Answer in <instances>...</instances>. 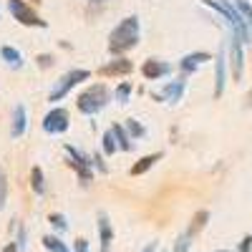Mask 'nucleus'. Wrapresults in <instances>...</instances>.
<instances>
[{"mask_svg":"<svg viewBox=\"0 0 252 252\" xmlns=\"http://www.w3.org/2000/svg\"><path fill=\"white\" fill-rule=\"evenodd\" d=\"M139 38H141V20H139V15H126L109 33V53L111 56H124V53L134 51L139 46Z\"/></svg>","mask_w":252,"mask_h":252,"instance_id":"obj_1","label":"nucleus"},{"mask_svg":"<svg viewBox=\"0 0 252 252\" xmlns=\"http://www.w3.org/2000/svg\"><path fill=\"white\" fill-rule=\"evenodd\" d=\"M202 5H207V8H212L224 23H227V28H229V33H232L242 46H247L250 40H252V33H250V26H247V20L240 15V10L235 8V3L232 0H202Z\"/></svg>","mask_w":252,"mask_h":252,"instance_id":"obj_2","label":"nucleus"},{"mask_svg":"<svg viewBox=\"0 0 252 252\" xmlns=\"http://www.w3.org/2000/svg\"><path fill=\"white\" fill-rule=\"evenodd\" d=\"M111 98H114V94L106 89V83H91V86H86L76 96V109L86 116H96L98 111L109 106Z\"/></svg>","mask_w":252,"mask_h":252,"instance_id":"obj_3","label":"nucleus"},{"mask_svg":"<svg viewBox=\"0 0 252 252\" xmlns=\"http://www.w3.org/2000/svg\"><path fill=\"white\" fill-rule=\"evenodd\" d=\"M91 78V71L89 68H71V71H66L58 81H56V86L51 89V94H48V101L56 106V101H63L66 98L78 83H83V81H89Z\"/></svg>","mask_w":252,"mask_h":252,"instance_id":"obj_4","label":"nucleus"},{"mask_svg":"<svg viewBox=\"0 0 252 252\" xmlns=\"http://www.w3.org/2000/svg\"><path fill=\"white\" fill-rule=\"evenodd\" d=\"M66 157H68V166L78 174V182L81 187H89L94 182V164H91V157H86L81 149H76L73 144H66Z\"/></svg>","mask_w":252,"mask_h":252,"instance_id":"obj_5","label":"nucleus"},{"mask_svg":"<svg viewBox=\"0 0 252 252\" xmlns=\"http://www.w3.org/2000/svg\"><path fill=\"white\" fill-rule=\"evenodd\" d=\"M8 10H10V15L18 20L20 26H28V28H48V23L38 15V10L28 3V0H8Z\"/></svg>","mask_w":252,"mask_h":252,"instance_id":"obj_6","label":"nucleus"},{"mask_svg":"<svg viewBox=\"0 0 252 252\" xmlns=\"http://www.w3.org/2000/svg\"><path fill=\"white\" fill-rule=\"evenodd\" d=\"M227 63H229V73L235 81H242L245 73V46L229 33L227 35Z\"/></svg>","mask_w":252,"mask_h":252,"instance_id":"obj_7","label":"nucleus"},{"mask_svg":"<svg viewBox=\"0 0 252 252\" xmlns=\"http://www.w3.org/2000/svg\"><path fill=\"white\" fill-rule=\"evenodd\" d=\"M68 126H71V114L68 109H63V106H53L46 116H43V131L46 134H66L68 131Z\"/></svg>","mask_w":252,"mask_h":252,"instance_id":"obj_8","label":"nucleus"},{"mask_svg":"<svg viewBox=\"0 0 252 252\" xmlns=\"http://www.w3.org/2000/svg\"><path fill=\"white\" fill-rule=\"evenodd\" d=\"M227 71H229V63H227V43H222L220 51H217V56H215V98H222V94H224Z\"/></svg>","mask_w":252,"mask_h":252,"instance_id":"obj_9","label":"nucleus"},{"mask_svg":"<svg viewBox=\"0 0 252 252\" xmlns=\"http://www.w3.org/2000/svg\"><path fill=\"white\" fill-rule=\"evenodd\" d=\"M184 91H187V78L179 76V78H174V81H166L164 89H161L159 94H154V98H157V101H166V103H179L182 96H184Z\"/></svg>","mask_w":252,"mask_h":252,"instance_id":"obj_10","label":"nucleus"},{"mask_svg":"<svg viewBox=\"0 0 252 252\" xmlns=\"http://www.w3.org/2000/svg\"><path fill=\"white\" fill-rule=\"evenodd\" d=\"M174 66L172 63H166V61H159V58H149V61H144V66H141V76L146 81H159V78H166V76H172Z\"/></svg>","mask_w":252,"mask_h":252,"instance_id":"obj_11","label":"nucleus"},{"mask_svg":"<svg viewBox=\"0 0 252 252\" xmlns=\"http://www.w3.org/2000/svg\"><path fill=\"white\" fill-rule=\"evenodd\" d=\"M207 61H212V53H207V51H192V53H187V56L177 63V68H179V73L187 78L189 73H194L197 68H202Z\"/></svg>","mask_w":252,"mask_h":252,"instance_id":"obj_12","label":"nucleus"},{"mask_svg":"<svg viewBox=\"0 0 252 252\" xmlns=\"http://www.w3.org/2000/svg\"><path fill=\"white\" fill-rule=\"evenodd\" d=\"M134 71V63L124 56H114V61H109L106 66H101L98 73L106 76V78H119V76H129Z\"/></svg>","mask_w":252,"mask_h":252,"instance_id":"obj_13","label":"nucleus"},{"mask_svg":"<svg viewBox=\"0 0 252 252\" xmlns=\"http://www.w3.org/2000/svg\"><path fill=\"white\" fill-rule=\"evenodd\" d=\"M98 245H101V252H111V242H114V229H111V222H109V215L106 212H98Z\"/></svg>","mask_w":252,"mask_h":252,"instance_id":"obj_14","label":"nucleus"},{"mask_svg":"<svg viewBox=\"0 0 252 252\" xmlns=\"http://www.w3.org/2000/svg\"><path fill=\"white\" fill-rule=\"evenodd\" d=\"M28 131V111L23 103H18V106L13 109V121H10V136L13 139H20Z\"/></svg>","mask_w":252,"mask_h":252,"instance_id":"obj_15","label":"nucleus"},{"mask_svg":"<svg viewBox=\"0 0 252 252\" xmlns=\"http://www.w3.org/2000/svg\"><path fill=\"white\" fill-rule=\"evenodd\" d=\"M164 159V154L161 152H154V154H144L136 164H131V169H129V174L131 177H141V174H146V172H149L152 169V166L157 164V161H161Z\"/></svg>","mask_w":252,"mask_h":252,"instance_id":"obj_16","label":"nucleus"},{"mask_svg":"<svg viewBox=\"0 0 252 252\" xmlns=\"http://www.w3.org/2000/svg\"><path fill=\"white\" fill-rule=\"evenodd\" d=\"M111 134H114L116 146H119L121 152H134L136 141L129 136V131H126V126H124V124H114V126H111Z\"/></svg>","mask_w":252,"mask_h":252,"instance_id":"obj_17","label":"nucleus"},{"mask_svg":"<svg viewBox=\"0 0 252 252\" xmlns=\"http://www.w3.org/2000/svg\"><path fill=\"white\" fill-rule=\"evenodd\" d=\"M0 58H3L10 68H23V53L13 46H3L0 48Z\"/></svg>","mask_w":252,"mask_h":252,"instance_id":"obj_18","label":"nucleus"},{"mask_svg":"<svg viewBox=\"0 0 252 252\" xmlns=\"http://www.w3.org/2000/svg\"><path fill=\"white\" fill-rule=\"evenodd\" d=\"M31 189L35 192V197H43L46 194V177L40 166H33L31 169Z\"/></svg>","mask_w":252,"mask_h":252,"instance_id":"obj_19","label":"nucleus"},{"mask_svg":"<svg viewBox=\"0 0 252 252\" xmlns=\"http://www.w3.org/2000/svg\"><path fill=\"white\" fill-rule=\"evenodd\" d=\"M207 222H209V212H207V209H199V212L192 217V222H189V227H187V235H199L202 232V229L207 227Z\"/></svg>","mask_w":252,"mask_h":252,"instance_id":"obj_20","label":"nucleus"},{"mask_svg":"<svg viewBox=\"0 0 252 252\" xmlns=\"http://www.w3.org/2000/svg\"><path fill=\"white\" fill-rule=\"evenodd\" d=\"M43 247H46L48 252H71V250L66 247V242H63L58 235H46V237H43Z\"/></svg>","mask_w":252,"mask_h":252,"instance_id":"obj_21","label":"nucleus"},{"mask_svg":"<svg viewBox=\"0 0 252 252\" xmlns=\"http://www.w3.org/2000/svg\"><path fill=\"white\" fill-rule=\"evenodd\" d=\"M126 131H129V136L134 139V141H139V139H144L146 136V129H144V124L141 121H136V119H126Z\"/></svg>","mask_w":252,"mask_h":252,"instance_id":"obj_22","label":"nucleus"},{"mask_svg":"<svg viewBox=\"0 0 252 252\" xmlns=\"http://www.w3.org/2000/svg\"><path fill=\"white\" fill-rule=\"evenodd\" d=\"M131 94H134V86H131L129 81H124V83H119V86H116V91H114V98H116L119 103H129Z\"/></svg>","mask_w":252,"mask_h":252,"instance_id":"obj_23","label":"nucleus"},{"mask_svg":"<svg viewBox=\"0 0 252 252\" xmlns=\"http://www.w3.org/2000/svg\"><path fill=\"white\" fill-rule=\"evenodd\" d=\"M101 149H103V154H106V157H114V154H116V149H119V146H116V139H114L111 129H109L106 134L101 136Z\"/></svg>","mask_w":252,"mask_h":252,"instance_id":"obj_24","label":"nucleus"},{"mask_svg":"<svg viewBox=\"0 0 252 252\" xmlns=\"http://www.w3.org/2000/svg\"><path fill=\"white\" fill-rule=\"evenodd\" d=\"M48 222H51V227L56 229L58 235H63V232H66V229H68V220L63 217L61 212H51V215H48Z\"/></svg>","mask_w":252,"mask_h":252,"instance_id":"obj_25","label":"nucleus"},{"mask_svg":"<svg viewBox=\"0 0 252 252\" xmlns=\"http://www.w3.org/2000/svg\"><path fill=\"white\" fill-rule=\"evenodd\" d=\"M8 192H10L8 174H5L3 166H0V209H5V204H8Z\"/></svg>","mask_w":252,"mask_h":252,"instance_id":"obj_26","label":"nucleus"},{"mask_svg":"<svg viewBox=\"0 0 252 252\" xmlns=\"http://www.w3.org/2000/svg\"><path fill=\"white\" fill-rule=\"evenodd\" d=\"M235 8L240 10V15L247 20V26H250V33H252V5H250V0H232Z\"/></svg>","mask_w":252,"mask_h":252,"instance_id":"obj_27","label":"nucleus"},{"mask_svg":"<svg viewBox=\"0 0 252 252\" xmlns=\"http://www.w3.org/2000/svg\"><path fill=\"white\" fill-rule=\"evenodd\" d=\"M189 245H192V235L182 232V235L177 237V242H174V250H172V252H187V250H189Z\"/></svg>","mask_w":252,"mask_h":252,"instance_id":"obj_28","label":"nucleus"},{"mask_svg":"<svg viewBox=\"0 0 252 252\" xmlns=\"http://www.w3.org/2000/svg\"><path fill=\"white\" fill-rule=\"evenodd\" d=\"M35 63H38V68H51L53 63H56V56L53 53H40V56H35Z\"/></svg>","mask_w":252,"mask_h":252,"instance_id":"obj_29","label":"nucleus"},{"mask_svg":"<svg viewBox=\"0 0 252 252\" xmlns=\"http://www.w3.org/2000/svg\"><path fill=\"white\" fill-rule=\"evenodd\" d=\"M91 164L96 166V172H98V174H106V172H109V166H106V161H103L101 154H94V157H91Z\"/></svg>","mask_w":252,"mask_h":252,"instance_id":"obj_30","label":"nucleus"},{"mask_svg":"<svg viewBox=\"0 0 252 252\" xmlns=\"http://www.w3.org/2000/svg\"><path fill=\"white\" fill-rule=\"evenodd\" d=\"M18 250H26V245H28V235H26V227L23 224H18Z\"/></svg>","mask_w":252,"mask_h":252,"instance_id":"obj_31","label":"nucleus"},{"mask_svg":"<svg viewBox=\"0 0 252 252\" xmlns=\"http://www.w3.org/2000/svg\"><path fill=\"white\" fill-rule=\"evenodd\" d=\"M73 252H91V250H89V240L76 237V242H73Z\"/></svg>","mask_w":252,"mask_h":252,"instance_id":"obj_32","label":"nucleus"},{"mask_svg":"<svg viewBox=\"0 0 252 252\" xmlns=\"http://www.w3.org/2000/svg\"><path fill=\"white\" fill-rule=\"evenodd\" d=\"M240 252H252V235H245L240 242Z\"/></svg>","mask_w":252,"mask_h":252,"instance_id":"obj_33","label":"nucleus"},{"mask_svg":"<svg viewBox=\"0 0 252 252\" xmlns=\"http://www.w3.org/2000/svg\"><path fill=\"white\" fill-rule=\"evenodd\" d=\"M3 252H20V250H18V245H15V242H10V245H5V247H3Z\"/></svg>","mask_w":252,"mask_h":252,"instance_id":"obj_34","label":"nucleus"},{"mask_svg":"<svg viewBox=\"0 0 252 252\" xmlns=\"http://www.w3.org/2000/svg\"><path fill=\"white\" fill-rule=\"evenodd\" d=\"M141 252H157V242H149V245H146Z\"/></svg>","mask_w":252,"mask_h":252,"instance_id":"obj_35","label":"nucleus"},{"mask_svg":"<svg viewBox=\"0 0 252 252\" xmlns=\"http://www.w3.org/2000/svg\"><path fill=\"white\" fill-rule=\"evenodd\" d=\"M247 103H250V106H252V91H250V96H247Z\"/></svg>","mask_w":252,"mask_h":252,"instance_id":"obj_36","label":"nucleus"},{"mask_svg":"<svg viewBox=\"0 0 252 252\" xmlns=\"http://www.w3.org/2000/svg\"><path fill=\"white\" fill-rule=\"evenodd\" d=\"M89 3H106V0H89Z\"/></svg>","mask_w":252,"mask_h":252,"instance_id":"obj_37","label":"nucleus"},{"mask_svg":"<svg viewBox=\"0 0 252 252\" xmlns=\"http://www.w3.org/2000/svg\"><path fill=\"white\" fill-rule=\"evenodd\" d=\"M217 252H229V250H217Z\"/></svg>","mask_w":252,"mask_h":252,"instance_id":"obj_38","label":"nucleus"},{"mask_svg":"<svg viewBox=\"0 0 252 252\" xmlns=\"http://www.w3.org/2000/svg\"><path fill=\"white\" fill-rule=\"evenodd\" d=\"M35 3H38V0H35Z\"/></svg>","mask_w":252,"mask_h":252,"instance_id":"obj_39","label":"nucleus"}]
</instances>
